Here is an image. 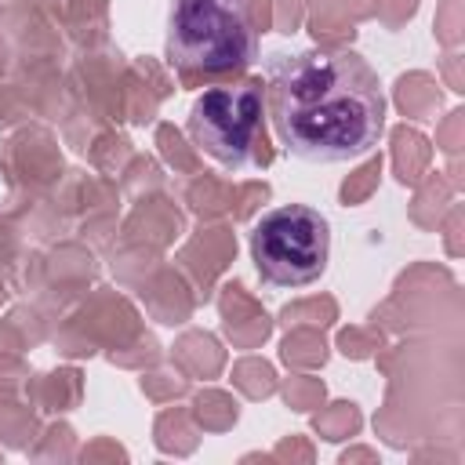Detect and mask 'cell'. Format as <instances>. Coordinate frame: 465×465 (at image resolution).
<instances>
[{"instance_id":"obj_1","label":"cell","mask_w":465,"mask_h":465,"mask_svg":"<svg viewBox=\"0 0 465 465\" xmlns=\"http://www.w3.org/2000/svg\"><path fill=\"white\" fill-rule=\"evenodd\" d=\"M265 109L280 145L309 163H352L385 127L378 73L349 47H298L265 62Z\"/></svg>"},{"instance_id":"obj_2","label":"cell","mask_w":465,"mask_h":465,"mask_svg":"<svg viewBox=\"0 0 465 465\" xmlns=\"http://www.w3.org/2000/svg\"><path fill=\"white\" fill-rule=\"evenodd\" d=\"M258 58L247 0H171L167 62L182 76H236Z\"/></svg>"},{"instance_id":"obj_3","label":"cell","mask_w":465,"mask_h":465,"mask_svg":"<svg viewBox=\"0 0 465 465\" xmlns=\"http://www.w3.org/2000/svg\"><path fill=\"white\" fill-rule=\"evenodd\" d=\"M251 258L265 287H309L331 258V225L305 203L269 207L251 229Z\"/></svg>"},{"instance_id":"obj_4","label":"cell","mask_w":465,"mask_h":465,"mask_svg":"<svg viewBox=\"0 0 465 465\" xmlns=\"http://www.w3.org/2000/svg\"><path fill=\"white\" fill-rule=\"evenodd\" d=\"M265 94L254 80L203 87L189 109V138L229 171L265 160Z\"/></svg>"}]
</instances>
